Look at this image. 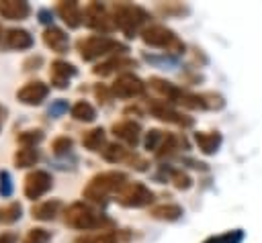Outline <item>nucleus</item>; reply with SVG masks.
Returning <instances> with one entry per match:
<instances>
[{
    "instance_id": "f257e3e1",
    "label": "nucleus",
    "mask_w": 262,
    "mask_h": 243,
    "mask_svg": "<svg viewBox=\"0 0 262 243\" xmlns=\"http://www.w3.org/2000/svg\"><path fill=\"white\" fill-rule=\"evenodd\" d=\"M127 184V176L123 172L111 169V172H100L90 178L86 188L82 190V196L94 204H104L111 194H119V190Z\"/></svg>"
},
{
    "instance_id": "f03ea898",
    "label": "nucleus",
    "mask_w": 262,
    "mask_h": 243,
    "mask_svg": "<svg viewBox=\"0 0 262 243\" xmlns=\"http://www.w3.org/2000/svg\"><path fill=\"white\" fill-rule=\"evenodd\" d=\"M63 223L78 231H96V229L102 231V227L113 225V221L108 216L96 212L86 202H72L63 212Z\"/></svg>"
},
{
    "instance_id": "7ed1b4c3",
    "label": "nucleus",
    "mask_w": 262,
    "mask_h": 243,
    "mask_svg": "<svg viewBox=\"0 0 262 243\" xmlns=\"http://www.w3.org/2000/svg\"><path fill=\"white\" fill-rule=\"evenodd\" d=\"M147 18H149V14L145 12V8H141L137 4H131V2L113 4V22L129 39L139 33V29L147 22Z\"/></svg>"
},
{
    "instance_id": "20e7f679",
    "label": "nucleus",
    "mask_w": 262,
    "mask_h": 243,
    "mask_svg": "<svg viewBox=\"0 0 262 243\" xmlns=\"http://www.w3.org/2000/svg\"><path fill=\"white\" fill-rule=\"evenodd\" d=\"M76 49L80 53V57L84 61H94L102 55H108V53H123L127 51V47L106 35H90V37H82L78 39L76 43Z\"/></svg>"
},
{
    "instance_id": "39448f33",
    "label": "nucleus",
    "mask_w": 262,
    "mask_h": 243,
    "mask_svg": "<svg viewBox=\"0 0 262 243\" xmlns=\"http://www.w3.org/2000/svg\"><path fill=\"white\" fill-rule=\"evenodd\" d=\"M141 39L145 45L149 47H160L166 49L170 53H182L184 51V43L176 37L174 31H170L164 25H149L141 31Z\"/></svg>"
},
{
    "instance_id": "423d86ee",
    "label": "nucleus",
    "mask_w": 262,
    "mask_h": 243,
    "mask_svg": "<svg viewBox=\"0 0 262 243\" xmlns=\"http://www.w3.org/2000/svg\"><path fill=\"white\" fill-rule=\"evenodd\" d=\"M115 198L125 208H141L154 202V192L141 182H127Z\"/></svg>"
},
{
    "instance_id": "0eeeda50",
    "label": "nucleus",
    "mask_w": 262,
    "mask_h": 243,
    "mask_svg": "<svg viewBox=\"0 0 262 243\" xmlns=\"http://www.w3.org/2000/svg\"><path fill=\"white\" fill-rule=\"evenodd\" d=\"M84 25L92 31H100V33H108L115 22H113V14H108V10L104 8V4L100 2H88L84 6Z\"/></svg>"
},
{
    "instance_id": "6e6552de",
    "label": "nucleus",
    "mask_w": 262,
    "mask_h": 243,
    "mask_svg": "<svg viewBox=\"0 0 262 243\" xmlns=\"http://www.w3.org/2000/svg\"><path fill=\"white\" fill-rule=\"evenodd\" d=\"M51 186H53V180H51V174L49 172H45V169H31L25 176L23 192H25L27 198L37 200L43 194H47L51 190Z\"/></svg>"
},
{
    "instance_id": "1a4fd4ad",
    "label": "nucleus",
    "mask_w": 262,
    "mask_h": 243,
    "mask_svg": "<svg viewBox=\"0 0 262 243\" xmlns=\"http://www.w3.org/2000/svg\"><path fill=\"white\" fill-rule=\"evenodd\" d=\"M111 92L113 96L117 98H123V100H129V98H137L145 92V84L135 76V74H121L117 76V80L113 82L111 86Z\"/></svg>"
},
{
    "instance_id": "9d476101",
    "label": "nucleus",
    "mask_w": 262,
    "mask_h": 243,
    "mask_svg": "<svg viewBox=\"0 0 262 243\" xmlns=\"http://www.w3.org/2000/svg\"><path fill=\"white\" fill-rule=\"evenodd\" d=\"M47 96H49V86L41 80H31L16 90V100L27 106H39Z\"/></svg>"
},
{
    "instance_id": "9b49d317",
    "label": "nucleus",
    "mask_w": 262,
    "mask_h": 243,
    "mask_svg": "<svg viewBox=\"0 0 262 243\" xmlns=\"http://www.w3.org/2000/svg\"><path fill=\"white\" fill-rule=\"evenodd\" d=\"M149 112L162 120V123H172V125H180V127H190L192 118H186L184 114H180L176 108H172L166 100H154L149 104Z\"/></svg>"
},
{
    "instance_id": "f8f14e48",
    "label": "nucleus",
    "mask_w": 262,
    "mask_h": 243,
    "mask_svg": "<svg viewBox=\"0 0 262 243\" xmlns=\"http://www.w3.org/2000/svg\"><path fill=\"white\" fill-rule=\"evenodd\" d=\"M76 67L70 63V61H63V59H55L51 61V67H49V80L55 88L63 90L70 86V80L76 76Z\"/></svg>"
},
{
    "instance_id": "ddd939ff",
    "label": "nucleus",
    "mask_w": 262,
    "mask_h": 243,
    "mask_svg": "<svg viewBox=\"0 0 262 243\" xmlns=\"http://www.w3.org/2000/svg\"><path fill=\"white\" fill-rule=\"evenodd\" d=\"M57 14H59V18L70 27V29H78L82 22H84V10H82V6L76 2V0H59L57 2Z\"/></svg>"
},
{
    "instance_id": "4468645a",
    "label": "nucleus",
    "mask_w": 262,
    "mask_h": 243,
    "mask_svg": "<svg viewBox=\"0 0 262 243\" xmlns=\"http://www.w3.org/2000/svg\"><path fill=\"white\" fill-rule=\"evenodd\" d=\"M113 135L117 137V139H121L123 143H127L129 147H135L137 143H139V135H141V127H139V123H135V120H121V123H115L113 125Z\"/></svg>"
},
{
    "instance_id": "2eb2a0df",
    "label": "nucleus",
    "mask_w": 262,
    "mask_h": 243,
    "mask_svg": "<svg viewBox=\"0 0 262 243\" xmlns=\"http://www.w3.org/2000/svg\"><path fill=\"white\" fill-rule=\"evenodd\" d=\"M31 14V4L25 0H0V16L6 20H25Z\"/></svg>"
},
{
    "instance_id": "dca6fc26",
    "label": "nucleus",
    "mask_w": 262,
    "mask_h": 243,
    "mask_svg": "<svg viewBox=\"0 0 262 243\" xmlns=\"http://www.w3.org/2000/svg\"><path fill=\"white\" fill-rule=\"evenodd\" d=\"M43 43H45V47H49L55 53H66L70 47V37L59 27H47L43 31Z\"/></svg>"
},
{
    "instance_id": "f3484780",
    "label": "nucleus",
    "mask_w": 262,
    "mask_h": 243,
    "mask_svg": "<svg viewBox=\"0 0 262 243\" xmlns=\"http://www.w3.org/2000/svg\"><path fill=\"white\" fill-rule=\"evenodd\" d=\"M4 43L10 49L23 51V49H31L35 39H33V35L27 29H8L6 35H4Z\"/></svg>"
},
{
    "instance_id": "a211bd4d",
    "label": "nucleus",
    "mask_w": 262,
    "mask_h": 243,
    "mask_svg": "<svg viewBox=\"0 0 262 243\" xmlns=\"http://www.w3.org/2000/svg\"><path fill=\"white\" fill-rule=\"evenodd\" d=\"M61 210V200L57 198H51V200H45V202H37L33 204L31 208V216L35 221H53Z\"/></svg>"
},
{
    "instance_id": "6ab92c4d",
    "label": "nucleus",
    "mask_w": 262,
    "mask_h": 243,
    "mask_svg": "<svg viewBox=\"0 0 262 243\" xmlns=\"http://www.w3.org/2000/svg\"><path fill=\"white\" fill-rule=\"evenodd\" d=\"M133 65H135V59L125 57V55H115V57H111V59H106V61L94 65L92 71H94L96 76H108V74H113V71H117V69L133 67Z\"/></svg>"
},
{
    "instance_id": "aec40b11",
    "label": "nucleus",
    "mask_w": 262,
    "mask_h": 243,
    "mask_svg": "<svg viewBox=\"0 0 262 243\" xmlns=\"http://www.w3.org/2000/svg\"><path fill=\"white\" fill-rule=\"evenodd\" d=\"M149 214L158 221H178L182 216V206L180 204H174V202H164V204H156L149 208Z\"/></svg>"
},
{
    "instance_id": "412c9836",
    "label": "nucleus",
    "mask_w": 262,
    "mask_h": 243,
    "mask_svg": "<svg viewBox=\"0 0 262 243\" xmlns=\"http://www.w3.org/2000/svg\"><path fill=\"white\" fill-rule=\"evenodd\" d=\"M194 141H196V145H199V149L203 153L211 155V153H215L219 149L223 137L217 131H207V133H194Z\"/></svg>"
},
{
    "instance_id": "4be33fe9",
    "label": "nucleus",
    "mask_w": 262,
    "mask_h": 243,
    "mask_svg": "<svg viewBox=\"0 0 262 243\" xmlns=\"http://www.w3.org/2000/svg\"><path fill=\"white\" fill-rule=\"evenodd\" d=\"M82 145L88 149V151H104L106 147V133L102 127H94L90 131L84 133L82 137Z\"/></svg>"
},
{
    "instance_id": "5701e85b",
    "label": "nucleus",
    "mask_w": 262,
    "mask_h": 243,
    "mask_svg": "<svg viewBox=\"0 0 262 243\" xmlns=\"http://www.w3.org/2000/svg\"><path fill=\"white\" fill-rule=\"evenodd\" d=\"M74 243H121V231H98V233H84L74 239Z\"/></svg>"
},
{
    "instance_id": "b1692460",
    "label": "nucleus",
    "mask_w": 262,
    "mask_h": 243,
    "mask_svg": "<svg viewBox=\"0 0 262 243\" xmlns=\"http://www.w3.org/2000/svg\"><path fill=\"white\" fill-rule=\"evenodd\" d=\"M149 86L162 96V98H166V102L170 100V102H176V98H178V94H180V90L182 88H178V86H174L172 82H166V80H162V78H149Z\"/></svg>"
},
{
    "instance_id": "393cba45",
    "label": "nucleus",
    "mask_w": 262,
    "mask_h": 243,
    "mask_svg": "<svg viewBox=\"0 0 262 243\" xmlns=\"http://www.w3.org/2000/svg\"><path fill=\"white\" fill-rule=\"evenodd\" d=\"M39 149L37 147H20V149H16V153H14V165L16 167H33V165H37V161H39Z\"/></svg>"
},
{
    "instance_id": "a878e982",
    "label": "nucleus",
    "mask_w": 262,
    "mask_h": 243,
    "mask_svg": "<svg viewBox=\"0 0 262 243\" xmlns=\"http://www.w3.org/2000/svg\"><path fill=\"white\" fill-rule=\"evenodd\" d=\"M70 112H72V116H74L76 120H80V123H92V120L96 118V108H94L90 102H86V100H78V102L70 108Z\"/></svg>"
},
{
    "instance_id": "bb28decb",
    "label": "nucleus",
    "mask_w": 262,
    "mask_h": 243,
    "mask_svg": "<svg viewBox=\"0 0 262 243\" xmlns=\"http://www.w3.org/2000/svg\"><path fill=\"white\" fill-rule=\"evenodd\" d=\"M102 157L111 163H119V161H129L131 157V149H125L121 143H108L102 151Z\"/></svg>"
},
{
    "instance_id": "cd10ccee",
    "label": "nucleus",
    "mask_w": 262,
    "mask_h": 243,
    "mask_svg": "<svg viewBox=\"0 0 262 243\" xmlns=\"http://www.w3.org/2000/svg\"><path fill=\"white\" fill-rule=\"evenodd\" d=\"M23 216V206L18 202H8L0 208V225H12L20 221Z\"/></svg>"
},
{
    "instance_id": "c85d7f7f",
    "label": "nucleus",
    "mask_w": 262,
    "mask_h": 243,
    "mask_svg": "<svg viewBox=\"0 0 262 243\" xmlns=\"http://www.w3.org/2000/svg\"><path fill=\"white\" fill-rule=\"evenodd\" d=\"M168 172V180L178 188V190H188L190 186H192V180H190V176L186 174V172H182V169H166Z\"/></svg>"
},
{
    "instance_id": "c756f323",
    "label": "nucleus",
    "mask_w": 262,
    "mask_h": 243,
    "mask_svg": "<svg viewBox=\"0 0 262 243\" xmlns=\"http://www.w3.org/2000/svg\"><path fill=\"white\" fill-rule=\"evenodd\" d=\"M51 241V231L43 229V227H33L27 231L23 243H49Z\"/></svg>"
},
{
    "instance_id": "7c9ffc66",
    "label": "nucleus",
    "mask_w": 262,
    "mask_h": 243,
    "mask_svg": "<svg viewBox=\"0 0 262 243\" xmlns=\"http://www.w3.org/2000/svg\"><path fill=\"white\" fill-rule=\"evenodd\" d=\"M242 239H244V231L235 229V231H227L221 235H213V237L205 239L203 243H242Z\"/></svg>"
},
{
    "instance_id": "2f4dec72",
    "label": "nucleus",
    "mask_w": 262,
    "mask_h": 243,
    "mask_svg": "<svg viewBox=\"0 0 262 243\" xmlns=\"http://www.w3.org/2000/svg\"><path fill=\"white\" fill-rule=\"evenodd\" d=\"M16 141H18L23 147H35L37 143H41V141H43V131H39V129L23 131V133H18Z\"/></svg>"
},
{
    "instance_id": "473e14b6",
    "label": "nucleus",
    "mask_w": 262,
    "mask_h": 243,
    "mask_svg": "<svg viewBox=\"0 0 262 243\" xmlns=\"http://www.w3.org/2000/svg\"><path fill=\"white\" fill-rule=\"evenodd\" d=\"M164 139H166V133L164 131H160V129H149L147 133H145V149L147 151H158L160 147H162V143H164Z\"/></svg>"
},
{
    "instance_id": "72a5a7b5",
    "label": "nucleus",
    "mask_w": 262,
    "mask_h": 243,
    "mask_svg": "<svg viewBox=\"0 0 262 243\" xmlns=\"http://www.w3.org/2000/svg\"><path fill=\"white\" fill-rule=\"evenodd\" d=\"M178 143H180V139H178L176 135H172V133H166V139H164L162 147L156 151V155H158V157H166V155H172V153L178 149Z\"/></svg>"
},
{
    "instance_id": "f704fd0d",
    "label": "nucleus",
    "mask_w": 262,
    "mask_h": 243,
    "mask_svg": "<svg viewBox=\"0 0 262 243\" xmlns=\"http://www.w3.org/2000/svg\"><path fill=\"white\" fill-rule=\"evenodd\" d=\"M72 147H74V141H72V137H68V135L55 137L53 143H51V151H53L55 155H66V153H70Z\"/></svg>"
},
{
    "instance_id": "c9c22d12",
    "label": "nucleus",
    "mask_w": 262,
    "mask_h": 243,
    "mask_svg": "<svg viewBox=\"0 0 262 243\" xmlns=\"http://www.w3.org/2000/svg\"><path fill=\"white\" fill-rule=\"evenodd\" d=\"M203 100H205V108H215V110H219V108H223V106H225V100H223V96H219V94H213V92H209V94H203Z\"/></svg>"
},
{
    "instance_id": "e433bc0d",
    "label": "nucleus",
    "mask_w": 262,
    "mask_h": 243,
    "mask_svg": "<svg viewBox=\"0 0 262 243\" xmlns=\"http://www.w3.org/2000/svg\"><path fill=\"white\" fill-rule=\"evenodd\" d=\"M68 108H70L68 100H63V98H57V100H53V102H51V106H49V110H47V112H49L53 118H57V116L66 114V112H68Z\"/></svg>"
},
{
    "instance_id": "4c0bfd02",
    "label": "nucleus",
    "mask_w": 262,
    "mask_h": 243,
    "mask_svg": "<svg viewBox=\"0 0 262 243\" xmlns=\"http://www.w3.org/2000/svg\"><path fill=\"white\" fill-rule=\"evenodd\" d=\"M0 194L4 198H8L12 194V180H10V174L6 169H0Z\"/></svg>"
},
{
    "instance_id": "58836bf2",
    "label": "nucleus",
    "mask_w": 262,
    "mask_h": 243,
    "mask_svg": "<svg viewBox=\"0 0 262 243\" xmlns=\"http://www.w3.org/2000/svg\"><path fill=\"white\" fill-rule=\"evenodd\" d=\"M94 96H96L98 102H102V104H108V102L113 100L111 88H106V86H102V84H96V86H94Z\"/></svg>"
},
{
    "instance_id": "ea45409f",
    "label": "nucleus",
    "mask_w": 262,
    "mask_h": 243,
    "mask_svg": "<svg viewBox=\"0 0 262 243\" xmlns=\"http://www.w3.org/2000/svg\"><path fill=\"white\" fill-rule=\"evenodd\" d=\"M41 63H43V57H41V55H31V57H27V59H25L23 67H25L27 71H31V69H39V67H41Z\"/></svg>"
},
{
    "instance_id": "a19ab883",
    "label": "nucleus",
    "mask_w": 262,
    "mask_h": 243,
    "mask_svg": "<svg viewBox=\"0 0 262 243\" xmlns=\"http://www.w3.org/2000/svg\"><path fill=\"white\" fill-rule=\"evenodd\" d=\"M37 16H39V22H41V25L53 27V25H51V22H53V12H51L49 8H41V10L37 12Z\"/></svg>"
},
{
    "instance_id": "79ce46f5",
    "label": "nucleus",
    "mask_w": 262,
    "mask_h": 243,
    "mask_svg": "<svg viewBox=\"0 0 262 243\" xmlns=\"http://www.w3.org/2000/svg\"><path fill=\"white\" fill-rule=\"evenodd\" d=\"M0 243H18V235L12 231H2L0 233Z\"/></svg>"
},
{
    "instance_id": "37998d69",
    "label": "nucleus",
    "mask_w": 262,
    "mask_h": 243,
    "mask_svg": "<svg viewBox=\"0 0 262 243\" xmlns=\"http://www.w3.org/2000/svg\"><path fill=\"white\" fill-rule=\"evenodd\" d=\"M4 120H6V108L0 104V131H2V125H4Z\"/></svg>"
},
{
    "instance_id": "c03bdc74",
    "label": "nucleus",
    "mask_w": 262,
    "mask_h": 243,
    "mask_svg": "<svg viewBox=\"0 0 262 243\" xmlns=\"http://www.w3.org/2000/svg\"><path fill=\"white\" fill-rule=\"evenodd\" d=\"M0 45H2V25H0Z\"/></svg>"
}]
</instances>
